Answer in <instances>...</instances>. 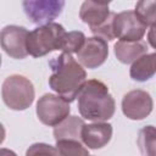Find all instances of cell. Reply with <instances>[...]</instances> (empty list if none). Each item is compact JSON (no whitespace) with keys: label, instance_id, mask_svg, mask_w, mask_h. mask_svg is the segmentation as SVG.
Wrapping results in <instances>:
<instances>
[{"label":"cell","instance_id":"1","mask_svg":"<svg viewBox=\"0 0 156 156\" xmlns=\"http://www.w3.org/2000/svg\"><path fill=\"white\" fill-rule=\"evenodd\" d=\"M51 74L49 77L50 88L67 102L76 100L82 85L87 80L85 69L73 58L72 55L62 52L49 61Z\"/></svg>","mask_w":156,"mask_h":156},{"label":"cell","instance_id":"2","mask_svg":"<svg viewBox=\"0 0 156 156\" xmlns=\"http://www.w3.org/2000/svg\"><path fill=\"white\" fill-rule=\"evenodd\" d=\"M77 98L78 111L80 116L88 121L105 122L115 113V99L110 94L107 85L101 80H85Z\"/></svg>","mask_w":156,"mask_h":156},{"label":"cell","instance_id":"3","mask_svg":"<svg viewBox=\"0 0 156 156\" xmlns=\"http://www.w3.org/2000/svg\"><path fill=\"white\" fill-rule=\"evenodd\" d=\"M66 30L62 24L51 22L28 32L27 52L33 57H41L54 50H60Z\"/></svg>","mask_w":156,"mask_h":156},{"label":"cell","instance_id":"4","mask_svg":"<svg viewBox=\"0 0 156 156\" xmlns=\"http://www.w3.org/2000/svg\"><path fill=\"white\" fill-rule=\"evenodd\" d=\"M1 96L2 101L9 108L15 111H24L34 101V85L24 76L12 74L9 76L2 83Z\"/></svg>","mask_w":156,"mask_h":156},{"label":"cell","instance_id":"5","mask_svg":"<svg viewBox=\"0 0 156 156\" xmlns=\"http://www.w3.org/2000/svg\"><path fill=\"white\" fill-rule=\"evenodd\" d=\"M39 121L49 127H55L69 116L71 106L65 99L55 94H44L37 102Z\"/></svg>","mask_w":156,"mask_h":156},{"label":"cell","instance_id":"6","mask_svg":"<svg viewBox=\"0 0 156 156\" xmlns=\"http://www.w3.org/2000/svg\"><path fill=\"white\" fill-rule=\"evenodd\" d=\"M113 37L121 41H139L146 33V27L139 21L134 11L115 13L112 20Z\"/></svg>","mask_w":156,"mask_h":156},{"label":"cell","instance_id":"7","mask_svg":"<svg viewBox=\"0 0 156 156\" xmlns=\"http://www.w3.org/2000/svg\"><path fill=\"white\" fill-rule=\"evenodd\" d=\"M26 16L37 24H48L57 18L65 6L62 0H26L22 2Z\"/></svg>","mask_w":156,"mask_h":156},{"label":"cell","instance_id":"8","mask_svg":"<svg viewBox=\"0 0 156 156\" xmlns=\"http://www.w3.org/2000/svg\"><path fill=\"white\" fill-rule=\"evenodd\" d=\"M28 30L24 27L10 24L0 30V46L12 58L22 60L27 52Z\"/></svg>","mask_w":156,"mask_h":156},{"label":"cell","instance_id":"9","mask_svg":"<svg viewBox=\"0 0 156 156\" xmlns=\"http://www.w3.org/2000/svg\"><path fill=\"white\" fill-rule=\"evenodd\" d=\"M154 107L151 95L141 89L128 91L122 99V112L123 115L133 121H140L146 118Z\"/></svg>","mask_w":156,"mask_h":156},{"label":"cell","instance_id":"10","mask_svg":"<svg viewBox=\"0 0 156 156\" xmlns=\"http://www.w3.org/2000/svg\"><path fill=\"white\" fill-rule=\"evenodd\" d=\"M108 56V45L107 41L99 37L85 38V41L80 50L77 52L78 63L82 67L89 69L98 68L101 66Z\"/></svg>","mask_w":156,"mask_h":156},{"label":"cell","instance_id":"11","mask_svg":"<svg viewBox=\"0 0 156 156\" xmlns=\"http://www.w3.org/2000/svg\"><path fill=\"white\" fill-rule=\"evenodd\" d=\"M112 138V126L107 122H94L84 124L80 130V141L88 149H101Z\"/></svg>","mask_w":156,"mask_h":156},{"label":"cell","instance_id":"12","mask_svg":"<svg viewBox=\"0 0 156 156\" xmlns=\"http://www.w3.org/2000/svg\"><path fill=\"white\" fill-rule=\"evenodd\" d=\"M110 5L108 2H98L87 0L82 4L79 10L80 20L87 23L90 29L101 26L110 16Z\"/></svg>","mask_w":156,"mask_h":156},{"label":"cell","instance_id":"13","mask_svg":"<svg viewBox=\"0 0 156 156\" xmlns=\"http://www.w3.org/2000/svg\"><path fill=\"white\" fill-rule=\"evenodd\" d=\"M115 55L122 63H133L140 56L147 54V44L144 40L139 41H121L118 40L115 46Z\"/></svg>","mask_w":156,"mask_h":156},{"label":"cell","instance_id":"14","mask_svg":"<svg viewBox=\"0 0 156 156\" xmlns=\"http://www.w3.org/2000/svg\"><path fill=\"white\" fill-rule=\"evenodd\" d=\"M84 121L77 116H68L54 128L55 140H78L80 141V130Z\"/></svg>","mask_w":156,"mask_h":156},{"label":"cell","instance_id":"15","mask_svg":"<svg viewBox=\"0 0 156 156\" xmlns=\"http://www.w3.org/2000/svg\"><path fill=\"white\" fill-rule=\"evenodd\" d=\"M155 60H156L155 52L145 54L139 58H136L129 68L130 78L136 82H146L150 78H152L156 72Z\"/></svg>","mask_w":156,"mask_h":156},{"label":"cell","instance_id":"16","mask_svg":"<svg viewBox=\"0 0 156 156\" xmlns=\"http://www.w3.org/2000/svg\"><path fill=\"white\" fill-rule=\"evenodd\" d=\"M57 156H90L88 149L78 140H57Z\"/></svg>","mask_w":156,"mask_h":156},{"label":"cell","instance_id":"17","mask_svg":"<svg viewBox=\"0 0 156 156\" xmlns=\"http://www.w3.org/2000/svg\"><path fill=\"white\" fill-rule=\"evenodd\" d=\"M155 6L156 2L150 0V1H139L135 5L134 13L139 18V21L147 28V27H155L156 22V15H155Z\"/></svg>","mask_w":156,"mask_h":156},{"label":"cell","instance_id":"18","mask_svg":"<svg viewBox=\"0 0 156 156\" xmlns=\"http://www.w3.org/2000/svg\"><path fill=\"white\" fill-rule=\"evenodd\" d=\"M85 41V35L83 32H79V30H73V32H66L63 38H62V41H61V46H60V50L62 52H66V54H77L80 48L83 46Z\"/></svg>","mask_w":156,"mask_h":156},{"label":"cell","instance_id":"19","mask_svg":"<svg viewBox=\"0 0 156 156\" xmlns=\"http://www.w3.org/2000/svg\"><path fill=\"white\" fill-rule=\"evenodd\" d=\"M155 128L154 126H146L139 132L138 146L143 156H155Z\"/></svg>","mask_w":156,"mask_h":156},{"label":"cell","instance_id":"20","mask_svg":"<svg viewBox=\"0 0 156 156\" xmlns=\"http://www.w3.org/2000/svg\"><path fill=\"white\" fill-rule=\"evenodd\" d=\"M26 156H57V151L50 144L35 143L27 149Z\"/></svg>","mask_w":156,"mask_h":156},{"label":"cell","instance_id":"21","mask_svg":"<svg viewBox=\"0 0 156 156\" xmlns=\"http://www.w3.org/2000/svg\"><path fill=\"white\" fill-rule=\"evenodd\" d=\"M0 156H17V154L10 149L6 147H1L0 149Z\"/></svg>","mask_w":156,"mask_h":156},{"label":"cell","instance_id":"22","mask_svg":"<svg viewBox=\"0 0 156 156\" xmlns=\"http://www.w3.org/2000/svg\"><path fill=\"white\" fill-rule=\"evenodd\" d=\"M5 136H6V130H5V127L2 126V123H0V145L4 143Z\"/></svg>","mask_w":156,"mask_h":156},{"label":"cell","instance_id":"23","mask_svg":"<svg viewBox=\"0 0 156 156\" xmlns=\"http://www.w3.org/2000/svg\"><path fill=\"white\" fill-rule=\"evenodd\" d=\"M0 66H1V55H0Z\"/></svg>","mask_w":156,"mask_h":156}]
</instances>
